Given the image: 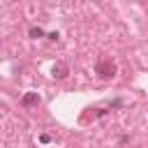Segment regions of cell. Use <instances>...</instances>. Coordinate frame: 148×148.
<instances>
[{
  "mask_svg": "<svg viewBox=\"0 0 148 148\" xmlns=\"http://www.w3.org/2000/svg\"><path fill=\"white\" fill-rule=\"evenodd\" d=\"M42 35H44L42 28H30V37H42Z\"/></svg>",
  "mask_w": 148,
  "mask_h": 148,
  "instance_id": "cell-3",
  "label": "cell"
},
{
  "mask_svg": "<svg viewBox=\"0 0 148 148\" xmlns=\"http://www.w3.org/2000/svg\"><path fill=\"white\" fill-rule=\"evenodd\" d=\"M97 74L104 76V79H109V76L116 74V65L111 60H102V62H97Z\"/></svg>",
  "mask_w": 148,
  "mask_h": 148,
  "instance_id": "cell-1",
  "label": "cell"
},
{
  "mask_svg": "<svg viewBox=\"0 0 148 148\" xmlns=\"http://www.w3.org/2000/svg\"><path fill=\"white\" fill-rule=\"evenodd\" d=\"M21 102H23L25 106H32V104H39V97H37V92H28Z\"/></svg>",
  "mask_w": 148,
  "mask_h": 148,
  "instance_id": "cell-2",
  "label": "cell"
}]
</instances>
